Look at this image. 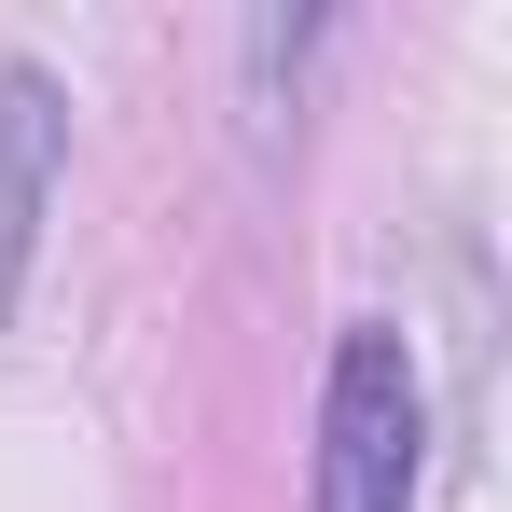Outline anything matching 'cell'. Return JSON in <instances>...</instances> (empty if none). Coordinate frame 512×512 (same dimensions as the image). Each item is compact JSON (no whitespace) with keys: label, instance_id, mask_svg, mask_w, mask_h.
I'll use <instances>...</instances> for the list:
<instances>
[{"label":"cell","instance_id":"obj_2","mask_svg":"<svg viewBox=\"0 0 512 512\" xmlns=\"http://www.w3.org/2000/svg\"><path fill=\"white\" fill-rule=\"evenodd\" d=\"M56 167H70V97L56 70H0V305L28 277V236L56 208Z\"/></svg>","mask_w":512,"mask_h":512},{"label":"cell","instance_id":"obj_1","mask_svg":"<svg viewBox=\"0 0 512 512\" xmlns=\"http://www.w3.org/2000/svg\"><path fill=\"white\" fill-rule=\"evenodd\" d=\"M429 485V374L402 319H346L319 388V512H416Z\"/></svg>","mask_w":512,"mask_h":512}]
</instances>
